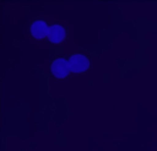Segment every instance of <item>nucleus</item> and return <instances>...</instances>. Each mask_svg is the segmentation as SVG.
I'll list each match as a JSON object with an SVG mask.
<instances>
[{
    "instance_id": "obj_1",
    "label": "nucleus",
    "mask_w": 157,
    "mask_h": 151,
    "mask_svg": "<svg viewBox=\"0 0 157 151\" xmlns=\"http://www.w3.org/2000/svg\"><path fill=\"white\" fill-rule=\"evenodd\" d=\"M69 65H71V70L75 73H81V72L87 70L90 68V61L87 59L84 55L76 54L72 55L71 59H69Z\"/></svg>"
},
{
    "instance_id": "obj_2",
    "label": "nucleus",
    "mask_w": 157,
    "mask_h": 151,
    "mask_svg": "<svg viewBox=\"0 0 157 151\" xmlns=\"http://www.w3.org/2000/svg\"><path fill=\"white\" fill-rule=\"evenodd\" d=\"M51 72L57 78H65L66 76L69 74V72H72L69 61H65V59H62V58L54 61L51 65Z\"/></svg>"
},
{
    "instance_id": "obj_3",
    "label": "nucleus",
    "mask_w": 157,
    "mask_h": 151,
    "mask_svg": "<svg viewBox=\"0 0 157 151\" xmlns=\"http://www.w3.org/2000/svg\"><path fill=\"white\" fill-rule=\"evenodd\" d=\"M48 40L51 43H61L65 39V29L61 25H52L48 28V35H47Z\"/></svg>"
},
{
    "instance_id": "obj_4",
    "label": "nucleus",
    "mask_w": 157,
    "mask_h": 151,
    "mask_svg": "<svg viewBox=\"0 0 157 151\" xmlns=\"http://www.w3.org/2000/svg\"><path fill=\"white\" fill-rule=\"evenodd\" d=\"M48 28L50 26H47L46 22L36 21V22H33L32 28H30V32H32L35 39H43L44 36L48 35Z\"/></svg>"
}]
</instances>
